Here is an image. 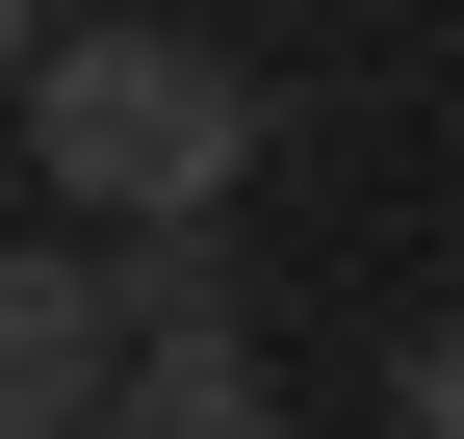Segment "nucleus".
<instances>
[{"instance_id":"nucleus-1","label":"nucleus","mask_w":464,"mask_h":439,"mask_svg":"<svg viewBox=\"0 0 464 439\" xmlns=\"http://www.w3.org/2000/svg\"><path fill=\"white\" fill-rule=\"evenodd\" d=\"M26 207H78V233L258 207V52H232V26H155V0L26 26Z\"/></svg>"},{"instance_id":"nucleus-2","label":"nucleus","mask_w":464,"mask_h":439,"mask_svg":"<svg viewBox=\"0 0 464 439\" xmlns=\"http://www.w3.org/2000/svg\"><path fill=\"white\" fill-rule=\"evenodd\" d=\"M130 233H78V207H26V259H0V439H103L130 388Z\"/></svg>"},{"instance_id":"nucleus-3","label":"nucleus","mask_w":464,"mask_h":439,"mask_svg":"<svg viewBox=\"0 0 464 439\" xmlns=\"http://www.w3.org/2000/svg\"><path fill=\"white\" fill-rule=\"evenodd\" d=\"M103 439H284V362H258V310H181V337H130Z\"/></svg>"},{"instance_id":"nucleus-4","label":"nucleus","mask_w":464,"mask_h":439,"mask_svg":"<svg viewBox=\"0 0 464 439\" xmlns=\"http://www.w3.org/2000/svg\"><path fill=\"white\" fill-rule=\"evenodd\" d=\"M387 439H464V310H439L413 362H387Z\"/></svg>"}]
</instances>
